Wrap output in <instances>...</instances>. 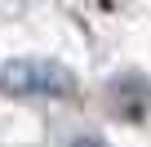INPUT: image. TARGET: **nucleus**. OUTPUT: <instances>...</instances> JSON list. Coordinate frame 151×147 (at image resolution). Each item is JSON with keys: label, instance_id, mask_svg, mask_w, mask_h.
I'll list each match as a JSON object with an SVG mask.
<instances>
[{"label": "nucleus", "instance_id": "f03ea898", "mask_svg": "<svg viewBox=\"0 0 151 147\" xmlns=\"http://www.w3.org/2000/svg\"><path fill=\"white\" fill-rule=\"evenodd\" d=\"M107 107L120 120H147L151 116V80L142 71H124L107 85Z\"/></svg>", "mask_w": 151, "mask_h": 147}, {"label": "nucleus", "instance_id": "f257e3e1", "mask_svg": "<svg viewBox=\"0 0 151 147\" xmlns=\"http://www.w3.org/2000/svg\"><path fill=\"white\" fill-rule=\"evenodd\" d=\"M0 89L14 98H67L76 89L71 71L49 58H9L0 62Z\"/></svg>", "mask_w": 151, "mask_h": 147}, {"label": "nucleus", "instance_id": "7ed1b4c3", "mask_svg": "<svg viewBox=\"0 0 151 147\" xmlns=\"http://www.w3.org/2000/svg\"><path fill=\"white\" fill-rule=\"evenodd\" d=\"M67 147H107V143H102V138H93V134H85V138H71Z\"/></svg>", "mask_w": 151, "mask_h": 147}]
</instances>
